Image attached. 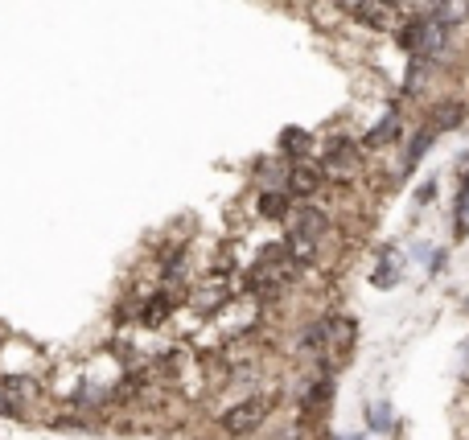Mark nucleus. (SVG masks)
Here are the masks:
<instances>
[{
    "label": "nucleus",
    "instance_id": "obj_1",
    "mask_svg": "<svg viewBox=\"0 0 469 440\" xmlns=\"http://www.w3.org/2000/svg\"><path fill=\"white\" fill-rule=\"evenodd\" d=\"M292 272H297V263L289 260V252H284V247H268V252L255 260L252 272H247V292H255V297H276V292L289 284Z\"/></svg>",
    "mask_w": 469,
    "mask_h": 440
},
{
    "label": "nucleus",
    "instance_id": "obj_2",
    "mask_svg": "<svg viewBox=\"0 0 469 440\" xmlns=\"http://www.w3.org/2000/svg\"><path fill=\"white\" fill-rule=\"evenodd\" d=\"M272 412V403L263 399V395H252V399L234 403L231 412H223V432H231V436H247V432H255L263 424V416Z\"/></svg>",
    "mask_w": 469,
    "mask_h": 440
},
{
    "label": "nucleus",
    "instance_id": "obj_3",
    "mask_svg": "<svg viewBox=\"0 0 469 440\" xmlns=\"http://www.w3.org/2000/svg\"><path fill=\"white\" fill-rule=\"evenodd\" d=\"M284 181H289L292 197H309L313 189L326 181V169H321V160H297V165L284 173Z\"/></svg>",
    "mask_w": 469,
    "mask_h": 440
},
{
    "label": "nucleus",
    "instance_id": "obj_4",
    "mask_svg": "<svg viewBox=\"0 0 469 440\" xmlns=\"http://www.w3.org/2000/svg\"><path fill=\"white\" fill-rule=\"evenodd\" d=\"M321 169H326V178H350V173L358 169V152H354V144H350V141H329Z\"/></svg>",
    "mask_w": 469,
    "mask_h": 440
},
{
    "label": "nucleus",
    "instance_id": "obj_5",
    "mask_svg": "<svg viewBox=\"0 0 469 440\" xmlns=\"http://www.w3.org/2000/svg\"><path fill=\"white\" fill-rule=\"evenodd\" d=\"M29 395H38L33 379H5V383H0V412H17Z\"/></svg>",
    "mask_w": 469,
    "mask_h": 440
},
{
    "label": "nucleus",
    "instance_id": "obj_6",
    "mask_svg": "<svg viewBox=\"0 0 469 440\" xmlns=\"http://www.w3.org/2000/svg\"><path fill=\"white\" fill-rule=\"evenodd\" d=\"M260 215L263 218H289L292 215V194L289 189H263L260 194Z\"/></svg>",
    "mask_w": 469,
    "mask_h": 440
},
{
    "label": "nucleus",
    "instance_id": "obj_7",
    "mask_svg": "<svg viewBox=\"0 0 469 440\" xmlns=\"http://www.w3.org/2000/svg\"><path fill=\"white\" fill-rule=\"evenodd\" d=\"M371 280H375L379 289H391V284H400V252H395V247H383V255H379L375 276H371Z\"/></svg>",
    "mask_w": 469,
    "mask_h": 440
},
{
    "label": "nucleus",
    "instance_id": "obj_8",
    "mask_svg": "<svg viewBox=\"0 0 469 440\" xmlns=\"http://www.w3.org/2000/svg\"><path fill=\"white\" fill-rule=\"evenodd\" d=\"M329 391H334V383H329V371H326V375H321L317 383L305 391V416H321V412H326Z\"/></svg>",
    "mask_w": 469,
    "mask_h": 440
},
{
    "label": "nucleus",
    "instance_id": "obj_9",
    "mask_svg": "<svg viewBox=\"0 0 469 440\" xmlns=\"http://www.w3.org/2000/svg\"><path fill=\"white\" fill-rule=\"evenodd\" d=\"M173 300H178V297H173V292H157V297H152L149 305H144V313H141V317H144V325H161V321H165L173 309H178Z\"/></svg>",
    "mask_w": 469,
    "mask_h": 440
},
{
    "label": "nucleus",
    "instance_id": "obj_10",
    "mask_svg": "<svg viewBox=\"0 0 469 440\" xmlns=\"http://www.w3.org/2000/svg\"><path fill=\"white\" fill-rule=\"evenodd\" d=\"M453 234L465 239L469 234V173L461 178V189H457V218H453Z\"/></svg>",
    "mask_w": 469,
    "mask_h": 440
},
{
    "label": "nucleus",
    "instance_id": "obj_11",
    "mask_svg": "<svg viewBox=\"0 0 469 440\" xmlns=\"http://www.w3.org/2000/svg\"><path fill=\"white\" fill-rule=\"evenodd\" d=\"M354 17L371 29H383L387 25V5L383 0H366V5H354Z\"/></svg>",
    "mask_w": 469,
    "mask_h": 440
},
{
    "label": "nucleus",
    "instance_id": "obj_12",
    "mask_svg": "<svg viewBox=\"0 0 469 440\" xmlns=\"http://www.w3.org/2000/svg\"><path fill=\"white\" fill-rule=\"evenodd\" d=\"M292 231L305 234V239H313V243H317L321 234H326V215H321V210H305V215L297 218V226H292Z\"/></svg>",
    "mask_w": 469,
    "mask_h": 440
},
{
    "label": "nucleus",
    "instance_id": "obj_13",
    "mask_svg": "<svg viewBox=\"0 0 469 440\" xmlns=\"http://www.w3.org/2000/svg\"><path fill=\"white\" fill-rule=\"evenodd\" d=\"M305 149H309V136H305L300 128H289V132L280 136V152H289V157H300Z\"/></svg>",
    "mask_w": 469,
    "mask_h": 440
},
{
    "label": "nucleus",
    "instance_id": "obj_14",
    "mask_svg": "<svg viewBox=\"0 0 469 440\" xmlns=\"http://www.w3.org/2000/svg\"><path fill=\"white\" fill-rule=\"evenodd\" d=\"M391 132H395V112L391 115H387V120L383 124H375V128H371V132H366V149H379V144H387V136H391Z\"/></svg>",
    "mask_w": 469,
    "mask_h": 440
},
{
    "label": "nucleus",
    "instance_id": "obj_15",
    "mask_svg": "<svg viewBox=\"0 0 469 440\" xmlns=\"http://www.w3.org/2000/svg\"><path fill=\"white\" fill-rule=\"evenodd\" d=\"M461 104H449V112H437V120H432V128H453V124H461Z\"/></svg>",
    "mask_w": 469,
    "mask_h": 440
},
{
    "label": "nucleus",
    "instance_id": "obj_16",
    "mask_svg": "<svg viewBox=\"0 0 469 440\" xmlns=\"http://www.w3.org/2000/svg\"><path fill=\"white\" fill-rule=\"evenodd\" d=\"M371 424H383V428H387V424H391V416H387V408H375V412H371Z\"/></svg>",
    "mask_w": 469,
    "mask_h": 440
},
{
    "label": "nucleus",
    "instance_id": "obj_17",
    "mask_svg": "<svg viewBox=\"0 0 469 440\" xmlns=\"http://www.w3.org/2000/svg\"><path fill=\"white\" fill-rule=\"evenodd\" d=\"M383 5H395V0H383Z\"/></svg>",
    "mask_w": 469,
    "mask_h": 440
}]
</instances>
